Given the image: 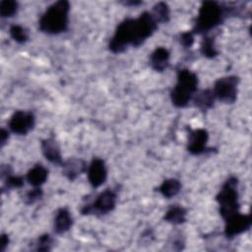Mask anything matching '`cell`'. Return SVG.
<instances>
[{
	"instance_id": "cell-26",
	"label": "cell",
	"mask_w": 252,
	"mask_h": 252,
	"mask_svg": "<svg viewBox=\"0 0 252 252\" xmlns=\"http://www.w3.org/2000/svg\"><path fill=\"white\" fill-rule=\"evenodd\" d=\"M42 194H43V193H42V190H41L40 188H37V187H35L34 189L29 191V192L27 193V195H26V200H25L26 204L31 205V204L35 203L36 201H38V200L41 199Z\"/></svg>"
},
{
	"instance_id": "cell-4",
	"label": "cell",
	"mask_w": 252,
	"mask_h": 252,
	"mask_svg": "<svg viewBox=\"0 0 252 252\" xmlns=\"http://www.w3.org/2000/svg\"><path fill=\"white\" fill-rule=\"evenodd\" d=\"M198 78L193 72L182 69L177 72V83L170 93L172 104L176 107H185L193 94L197 92Z\"/></svg>"
},
{
	"instance_id": "cell-29",
	"label": "cell",
	"mask_w": 252,
	"mask_h": 252,
	"mask_svg": "<svg viewBox=\"0 0 252 252\" xmlns=\"http://www.w3.org/2000/svg\"><path fill=\"white\" fill-rule=\"evenodd\" d=\"M8 243H9L8 235L2 234V236H1V252H3L5 250V248L7 247Z\"/></svg>"
},
{
	"instance_id": "cell-14",
	"label": "cell",
	"mask_w": 252,
	"mask_h": 252,
	"mask_svg": "<svg viewBox=\"0 0 252 252\" xmlns=\"http://www.w3.org/2000/svg\"><path fill=\"white\" fill-rule=\"evenodd\" d=\"M63 166V174L71 181L75 180L78 175L84 172L87 168L86 162L82 159L78 158H69L62 164Z\"/></svg>"
},
{
	"instance_id": "cell-15",
	"label": "cell",
	"mask_w": 252,
	"mask_h": 252,
	"mask_svg": "<svg viewBox=\"0 0 252 252\" xmlns=\"http://www.w3.org/2000/svg\"><path fill=\"white\" fill-rule=\"evenodd\" d=\"M72 225V217L67 209L61 208L57 211L54 219V231L62 234L69 230Z\"/></svg>"
},
{
	"instance_id": "cell-5",
	"label": "cell",
	"mask_w": 252,
	"mask_h": 252,
	"mask_svg": "<svg viewBox=\"0 0 252 252\" xmlns=\"http://www.w3.org/2000/svg\"><path fill=\"white\" fill-rule=\"evenodd\" d=\"M237 184V178L229 177L217 195L216 199L220 205V214L224 220L239 213Z\"/></svg>"
},
{
	"instance_id": "cell-11",
	"label": "cell",
	"mask_w": 252,
	"mask_h": 252,
	"mask_svg": "<svg viewBox=\"0 0 252 252\" xmlns=\"http://www.w3.org/2000/svg\"><path fill=\"white\" fill-rule=\"evenodd\" d=\"M107 177V170L104 161L100 158H94L88 168V178L93 187L102 185Z\"/></svg>"
},
{
	"instance_id": "cell-23",
	"label": "cell",
	"mask_w": 252,
	"mask_h": 252,
	"mask_svg": "<svg viewBox=\"0 0 252 252\" xmlns=\"http://www.w3.org/2000/svg\"><path fill=\"white\" fill-rule=\"evenodd\" d=\"M18 10V3L13 0H4L0 3V15L2 18L12 17Z\"/></svg>"
},
{
	"instance_id": "cell-21",
	"label": "cell",
	"mask_w": 252,
	"mask_h": 252,
	"mask_svg": "<svg viewBox=\"0 0 252 252\" xmlns=\"http://www.w3.org/2000/svg\"><path fill=\"white\" fill-rule=\"evenodd\" d=\"M201 53L207 58H214L218 55V50L215 46L214 38L212 37H204L201 43Z\"/></svg>"
},
{
	"instance_id": "cell-12",
	"label": "cell",
	"mask_w": 252,
	"mask_h": 252,
	"mask_svg": "<svg viewBox=\"0 0 252 252\" xmlns=\"http://www.w3.org/2000/svg\"><path fill=\"white\" fill-rule=\"evenodd\" d=\"M41 151L43 156L47 160H49L52 163L62 165V158L59 146L57 142L53 138H48L45 140H42L41 142Z\"/></svg>"
},
{
	"instance_id": "cell-25",
	"label": "cell",
	"mask_w": 252,
	"mask_h": 252,
	"mask_svg": "<svg viewBox=\"0 0 252 252\" xmlns=\"http://www.w3.org/2000/svg\"><path fill=\"white\" fill-rule=\"evenodd\" d=\"M24 185V178L22 176H15L8 174L5 179V187L7 188H19Z\"/></svg>"
},
{
	"instance_id": "cell-20",
	"label": "cell",
	"mask_w": 252,
	"mask_h": 252,
	"mask_svg": "<svg viewBox=\"0 0 252 252\" xmlns=\"http://www.w3.org/2000/svg\"><path fill=\"white\" fill-rule=\"evenodd\" d=\"M151 14L157 23H166L169 21V8L164 2H158L156 4Z\"/></svg>"
},
{
	"instance_id": "cell-17",
	"label": "cell",
	"mask_w": 252,
	"mask_h": 252,
	"mask_svg": "<svg viewBox=\"0 0 252 252\" xmlns=\"http://www.w3.org/2000/svg\"><path fill=\"white\" fill-rule=\"evenodd\" d=\"M215 98L216 97L212 90H203L199 93H195L193 101L194 105L201 111H206L213 106Z\"/></svg>"
},
{
	"instance_id": "cell-8",
	"label": "cell",
	"mask_w": 252,
	"mask_h": 252,
	"mask_svg": "<svg viewBox=\"0 0 252 252\" xmlns=\"http://www.w3.org/2000/svg\"><path fill=\"white\" fill-rule=\"evenodd\" d=\"M34 126V115L30 111L17 110L9 121V128L18 135L28 134Z\"/></svg>"
},
{
	"instance_id": "cell-3",
	"label": "cell",
	"mask_w": 252,
	"mask_h": 252,
	"mask_svg": "<svg viewBox=\"0 0 252 252\" xmlns=\"http://www.w3.org/2000/svg\"><path fill=\"white\" fill-rule=\"evenodd\" d=\"M226 9L222 8L218 2L205 1L202 3L199 14L192 31L193 33H205L220 25L225 16Z\"/></svg>"
},
{
	"instance_id": "cell-9",
	"label": "cell",
	"mask_w": 252,
	"mask_h": 252,
	"mask_svg": "<svg viewBox=\"0 0 252 252\" xmlns=\"http://www.w3.org/2000/svg\"><path fill=\"white\" fill-rule=\"evenodd\" d=\"M225 220L224 234L227 238H232L246 230L251 226L250 215H241L239 213L227 218Z\"/></svg>"
},
{
	"instance_id": "cell-27",
	"label": "cell",
	"mask_w": 252,
	"mask_h": 252,
	"mask_svg": "<svg viewBox=\"0 0 252 252\" xmlns=\"http://www.w3.org/2000/svg\"><path fill=\"white\" fill-rule=\"evenodd\" d=\"M194 33L192 32H187L181 34L180 36V43L184 47H190L194 42Z\"/></svg>"
},
{
	"instance_id": "cell-7",
	"label": "cell",
	"mask_w": 252,
	"mask_h": 252,
	"mask_svg": "<svg viewBox=\"0 0 252 252\" xmlns=\"http://www.w3.org/2000/svg\"><path fill=\"white\" fill-rule=\"evenodd\" d=\"M116 193L111 189H106L101 192L97 198L94 200L93 204L85 206L81 212L83 215H90V214H99L105 215L111 212L116 205Z\"/></svg>"
},
{
	"instance_id": "cell-2",
	"label": "cell",
	"mask_w": 252,
	"mask_h": 252,
	"mask_svg": "<svg viewBox=\"0 0 252 252\" xmlns=\"http://www.w3.org/2000/svg\"><path fill=\"white\" fill-rule=\"evenodd\" d=\"M69 2L60 0L47 8L39 20V30L48 34H57L65 32L68 27Z\"/></svg>"
},
{
	"instance_id": "cell-16",
	"label": "cell",
	"mask_w": 252,
	"mask_h": 252,
	"mask_svg": "<svg viewBox=\"0 0 252 252\" xmlns=\"http://www.w3.org/2000/svg\"><path fill=\"white\" fill-rule=\"evenodd\" d=\"M47 176H48V170L41 164H36L29 170L26 178L32 186L38 187L46 181Z\"/></svg>"
},
{
	"instance_id": "cell-13",
	"label": "cell",
	"mask_w": 252,
	"mask_h": 252,
	"mask_svg": "<svg viewBox=\"0 0 252 252\" xmlns=\"http://www.w3.org/2000/svg\"><path fill=\"white\" fill-rule=\"evenodd\" d=\"M169 62V51L164 47H157L150 55V65L157 72L164 71Z\"/></svg>"
},
{
	"instance_id": "cell-10",
	"label": "cell",
	"mask_w": 252,
	"mask_h": 252,
	"mask_svg": "<svg viewBox=\"0 0 252 252\" xmlns=\"http://www.w3.org/2000/svg\"><path fill=\"white\" fill-rule=\"evenodd\" d=\"M189 131V139H188V151L192 155H200L207 151V141L209 138V134L205 129H196Z\"/></svg>"
},
{
	"instance_id": "cell-18",
	"label": "cell",
	"mask_w": 252,
	"mask_h": 252,
	"mask_svg": "<svg viewBox=\"0 0 252 252\" xmlns=\"http://www.w3.org/2000/svg\"><path fill=\"white\" fill-rule=\"evenodd\" d=\"M180 188H181V184H180L179 180H177L175 178H170V179L164 180L162 182V184L158 187V190L165 198H171L179 192Z\"/></svg>"
},
{
	"instance_id": "cell-6",
	"label": "cell",
	"mask_w": 252,
	"mask_h": 252,
	"mask_svg": "<svg viewBox=\"0 0 252 252\" xmlns=\"http://www.w3.org/2000/svg\"><path fill=\"white\" fill-rule=\"evenodd\" d=\"M238 82L239 79L235 76L220 78L212 90L215 97L225 103H233L236 100Z\"/></svg>"
},
{
	"instance_id": "cell-28",
	"label": "cell",
	"mask_w": 252,
	"mask_h": 252,
	"mask_svg": "<svg viewBox=\"0 0 252 252\" xmlns=\"http://www.w3.org/2000/svg\"><path fill=\"white\" fill-rule=\"evenodd\" d=\"M9 138V132L5 129L1 130V147H4Z\"/></svg>"
},
{
	"instance_id": "cell-1",
	"label": "cell",
	"mask_w": 252,
	"mask_h": 252,
	"mask_svg": "<svg viewBox=\"0 0 252 252\" xmlns=\"http://www.w3.org/2000/svg\"><path fill=\"white\" fill-rule=\"evenodd\" d=\"M158 29V23L150 12L142 13L137 19H126L121 22L109 42V50L121 53L131 44L140 46Z\"/></svg>"
},
{
	"instance_id": "cell-22",
	"label": "cell",
	"mask_w": 252,
	"mask_h": 252,
	"mask_svg": "<svg viewBox=\"0 0 252 252\" xmlns=\"http://www.w3.org/2000/svg\"><path fill=\"white\" fill-rule=\"evenodd\" d=\"M9 32H10L11 37L18 43H24L29 39L28 31L20 25L11 26Z\"/></svg>"
},
{
	"instance_id": "cell-19",
	"label": "cell",
	"mask_w": 252,
	"mask_h": 252,
	"mask_svg": "<svg viewBox=\"0 0 252 252\" xmlns=\"http://www.w3.org/2000/svg\"><path fill=\"white\" fill-rule=\"evenodd\" d=\"M164 220L165 221L170 222L172 224L183 223L186 220V210L182 207L174 206L166 212Z\"/></svg>"
},
{
	"instance_id": "cell-24",
	"label": "cell",
	"mask_w": 252,
	"mask_h": 252,
	"mask_svg": "<svg viewBox=\"0 0 252 252\" xmlns=\"http://www.w3.org/2000/svg\"><path fill=\"white\" fill-rule=\"evenodd\" d=\"M52 245V239L50 235L43 234L38 237L37 243H36V250L38 251H49L51 249Z\"/></svg>"
}]
</instances>
